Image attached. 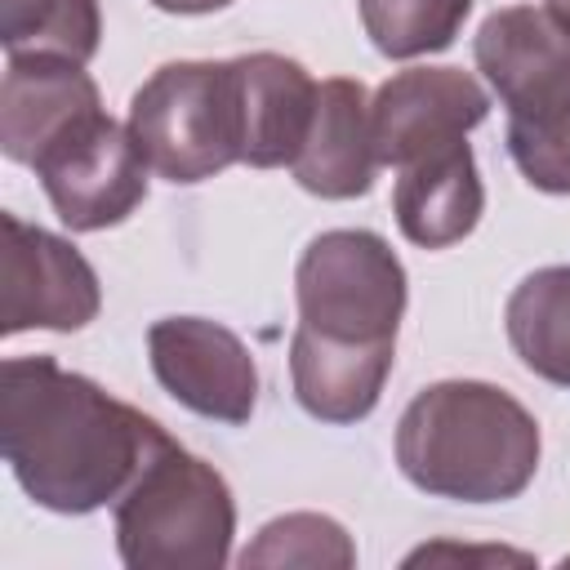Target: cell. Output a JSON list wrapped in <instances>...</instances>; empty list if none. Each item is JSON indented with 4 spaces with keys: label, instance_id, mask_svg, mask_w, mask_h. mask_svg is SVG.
<instances>
[{
    "label": "cell",
    "instance_id": "cell-1",
    "mask_svg": "<svg viewBox=\"0 0 570 570\" xmlns=\"http://www.w3.org/2000/svg\"><path fill=\"white\" fill-rule=\"evenodd\" d=\"M160 436V423L53 356H13L0 370L4 463L49 512L71 517L120 499Z\"/></svg>",
    "mask_w": 570,
    "mask_h": 570
},
{
    "label": "cell",
    "instance_id": "cell-2",
    "mask_svg": "<svg viewBox=\"0 0 570 570\" xmlns=\"http://www.w3.org/2000/svg\"><path fill=\"white\" fill-rule=\"evenodd\" d=\"M534 414L494 383L445 379L423 387L396 423L401 472L441 499L503 503L517 499L539 468Z\"/></svg>",
    "mask_w": 570,
    "mask_h": 570
},
{
    "label": "cell",
    "instance_id": "cell-3",
    "mask_svg": "<svg viewBox=\"0 0 570 570\" xmlns=\"http://www.w3.org/2000/svg\"><path fill=\"white\" fill-rule=\"evenodd\" d=\"M236 503L227 481L178 441L142 459L116 499V548L129 570H218L232 557Z\"/></svg>",
    "mask_w": 570,
    "mask_h": 570
},
{
    "label": "cell",
    "instance_id": "cell-4",
    "mask_svg": "<svg viewBox=\"0 0 570 570\" xmlns=\"http://www.w3.org/2000/svg\"><path fill=\"white\" fill-rule=\"evenodd\" d=\"M129 134L151 174L200 183L240 160L232 62H165L129 102Z\"/></svg>",
    "mask_w": 570,
    "mask_h": 570
},
{
    "label": "cell",
    "instance_id": "cell-5",
    "mask_svg": "<svg viewBox=\"0 0 570 570\" xmlns=\"http://www.w3.org/2000/svg\"><path fill=\"white\" fill-rule=\"evenodd\" d=\"M298 325L352 338V343H396L405 312V267L392 245L361 227L321 232L294 272Z\"/></svg>",
    "mask_w": 570,
    "mask_h": 570
},
{
    "label": "cell",
    "instance_id": "cell-6",
    "mask_svg": "<svg viewBox=\"0 0 570 570\" xmlns=\"http://www.w3.org/2000/svg\"><path fill=\"white\" fill-rule=\"evenodd\" d=\"M31 169L71 232L116 227L147 196V160L129 125H116L107 111H94L67 129Z\"/></svg>",
    "mask_w": 570,
    "mask_h": 570
},
{
    "label": "cell",
    "instance_id": "cell-7",
    "mask_svg": "<svg viewBox=\"0 0 570 570\" xmlns=\"http://www.w3.org/2000/svg\"><path fill=\"white\" fill-rule=\"evenodd\" d=\"M476 67L508 107V129H539L570 111V27L552 9L490 13L476 31Z\"/></svg>",
    "mask_w": 570,
    "mask_h": 570
},
{
    "label": "cell",
    "instance_id": "cell-8",
    "mask_svg": "<svg viewBox=\"0 0 570 570\" xmlns=\"http://www.w3.org/2000/svg\"><path fill=\"white\" fill-rule=\"evenodd\" d=\"M0 232V330H85L102 303L85 254L18 214H4Z\"/></svg>",
    "mask_w": 570,
    "mask_h": 570
},
{
    "label": "cell",
    "instance_id": "cell-9",
    "mask_svg": "<svg viewBox=\"0 0 570 570\" xmlns=\"http://www.w3.org/2000/svg\"><path fill=\"white\" fill-rule=\"evenodd\" d=\"M147 352L160 387L187 410L218 423H245L254 414L258 370L227 325L205 316H165L147 330Z\"/></svg>",
    "mask_w": 570,
    "mask_h": 570
},
{
    "label": "cell",
    "instance_id": "cell-10",
    "mask_svg": "<svg viewBox=\"0 0 570 570\" xmlns=\"http://www.w3.org/2000/svg\"><path fill=\"white\" fill-rule=\"evenodd\" d=\"M490 111L476 76L459 67H410L379 85L370 98V129L379 165H410L436 147L468 138Z\"/></svg>",
    "mask_w": 570,
    "mask_h": 570
},
{
    "label": "cell",
    "instance_id": "cell-11",
    "mask_svg": "<svg viewBox=\"0 0 570 570\" xmlns=\"http://www.w3.org/2000/svg\"><path fill=\"white\" fill-rule=\"evenodd\" d=\"M102 111L85 62L58 53H9L0 85V147L18 165H36L67 129Z\"/></svg>",
    "mask_w": 570,
    "mask_h": 570
},
{
    "label": "cell",
    "instance_id": "cell-12",
    "mask_svg": "<svg viewBox=\"0 0 570 570\" xmlns=\"http://www.w3.org/2000/svg\"><path fill=\"white\" fill-rule=\"evenodd\" d=\"M289 169L298 187L325 200H352L374 187L379 151H374L370 98L361 80L330 76L316 85V111Z\"/></svg>",
    "mask_w": 570,
    "mask_h": 570
},
{
    "label": "cell",
    "instance_id": "cell-13",
    "mask_svg": "<svg viewBox=\"0 0 570 570\" xmlns=\"http://www.w3.org/2000/svg\"><path fill=\"white\" fill-rule=\"evenodd\" d=\"M232 71L240 98V165H294L316 111V80L281 53L232 58Z\"/></svg>",
    "mask_w": 570,
    "mask_h": 570
},
{
    "label": "cell",
    "instance_id": "cell-14",
    "mask_svg": "<svg viewBox=\"0 0 570 570\" xmlns=\"http://www.w3.org/2000/svg\"><path fill=\"white\" fill-rule=\"evenodd\" d=\"M396 361V343H352L330 338L307 325L289 338V374L294 396L312 419L325 423H356L379 405L387 370Z\"/></svg>",
    "mask_w": 570,
    "mask_h": 570
},
{
    "label": "cell",
    "instance_id": "cell-15",
    "mask_svg": "<svg viewBox=\"0 0 570 570\" xmlns=\"http://www.w3.org/2000/svg\"><path fill=\"white\" fill-rule=\"evenodd\" d=\"M392 209H396V227L405 232V240L423 249H445L463 240L485 209V187H481L468 138L401 165Z\"/></svg>",
    "mask_w": 570,
    "mask_h": 570
},
{
    "label": "cell",
    "instance_id": "cell-16",
    "mask_svg": "<svg viewBox=\"0 0 570 570\" xmlns=\"http://www.w3.org/2000/svg\"><path fill=\"white\" fill-rule=\"evenodd\" d=\"M508 338L530 374L570 387V267H539L512 289Z\"/></svg>",
    "mask_w": 570,
    "mask_h": 570
},
{
    "label": "cell",
    "instance_id": "cell-17",
    "mask_svg": "<svg viewBox=\"0 0 570 570\" xmlns=\"http://www.w3.org/2000/svg\"><path fill=\"white\" fill-rule=\"evenodd\" d=\"M98 0H0V40L9 53H58L89 62L98 53Z\"/></svg>",
    "mask_w": 570,
    "mask_h": 570
},
{
    "label": "cell",
    "instance_id": "cell-18",
    "mask_svg": "<svg viewBox=\"0 0 570 570\" xmlns=\"http://www.w3.org/2000/svg\"><path fill=\"white\" fill-rule=\"evenodd\" d=\"M468 9L472 0H361V22L379 53L419 58L445 49L459 36Z\"/></svg>",
    "mask_w": 570,
    "mask_h": 570
},
{
    "label": "cell",
    "instance_id": "cell-19",
    "mask_svg": "<svg viewBox=\"0 0 570 570\" xmlns=\"http://www.w3.org/2000/svg\"><path fill=\"white\" fill-rule=\"evenodd\" d=\"M240 566H356V548L334 517L321 512H289L258 530V539L240 552Z\"/></svg>",
    "mask_w": 570,
    "mask_h": 570
},
{
    "label": "cell",
    "instance_id": "cell-20",
    "mask_svg": "<svg viewBox=\"0 0 570 570\" xmlns=\"http://www.w3.org/2000/svg\"><path fill=\"white\" fill-rule=\"evenodd\" d=\"M508 151L530 187L570 196V111L539 129H508Z\"/></svg>",
    "mask_w": 570,
    "mask_h": 570
},
{
    "label": "cell",
    "instance_id": "cell-21",
    "mask_svg": "<svg viewBox=\"0 0 570 570\" xmlns=\"http://www.w3.org/2000/svg\"><path fill=\"white\" fill-rule=\"evenodd\" d=\"M472 557H490V561H517V566H525L530 557H521V552H472V548H450V543H441V548H419L405 566H423V561H472Z\"/></svg>",
    "mask_w": 570,
    "mask_h": 570
},
{
    "label": "cell",
    "instance_id": "cell-22",
    "mask_svg": "<svg viewBox=\"0 0 570 570\" xmlns=\"http://www.w3.org/2000/svg\"><path fill=\"white\" fill-rule=\"evenodd\" d=\"M151 4L165 9V13H214V9H223L232 0H151Z\"/></svg>",
    "mask_w": 570,
    "mask_h": 570
},
{
    "label": "cell",
    "instance_id": "cell-23",
    "mask_svg": "<svg viewBox=\"0 0 570 570\" xmlns=\"http://www.w3.org/2000/svg\"><path fill=\"white\" fill-rule=\"evenodd\" d=\"M548 9L557 13V22H561V27H570V0H548Z\"/></svg>",
    "mask_w": 570,
    "mask_h": 570
},
{
    "label": "cell",
    "instance_id": "cell-24",
    "mask_svg": "<svg viewBox=\"0 0 570 570\" xmlns=\"http://www.w3.org/2000/svg\"><path fill=\"white\" fill-rule=\"evenodd\" d=\"M566 561H570V557H566Z\"/></svg>",
    "mask_w": 570,
    "mask_h": 570
}]
</instances>
